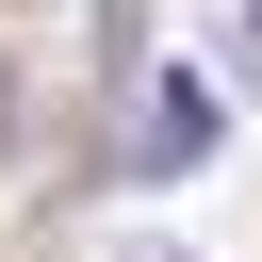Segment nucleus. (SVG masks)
<instances>
[{
  "mask_svg": "<svg viewBox=\"0 0 262 262\" xmlns=\"http://www.w3.org/2000/svg\"><path fill=\"white\" fill-rule=\"evenodd\" d=\"M98 66H115V82H147V0H98Z\"/></svg>",
  "mask_w": 262,
  "mask_h": 262,
  "instance_id": "obj_2",
  "label": "nucleus"
},
{
  "mask_svg": "<svg viewBox=\"0 0 262 262\" xmlns=\"http://www.w3.org/2000/svg\"><path fill=\"white\" fill-rule=\"evenodd\" d=\"M246 49H262V0H246Z\"/></svg>",
  "mask_w": 262,
  "mask_h": 262,
  "instance_id": "obj_4",
  "label": "nucleus"
},
{
  "mask_svg": "<svg viewBox=\"0 0 262 262\" xmlns=\"http://www.w3.org/2000/svg\"><path fill=\"white\" fill-rule=\"evenodd\" d=\"M0 147H16V49H0Z\"/></svg>",
  "mask_w": 262,
  "mask_h": 262,
  "instance_id": "obj_3",
  "label": "nucleus"
},
{
  "mask_svg": "<svg viewBox=\"0 0 262 262\" xmlns=\"http://www.w3.org/2000/svg\"><path fill=\"white\" fill-rule=\"evenodd\" d=\"M229 147V98L196 82V66H147V131H131V180H196Z\"/></svg>",
  "mask_w": 262,
  "mask_h": 262,
  "instance_id": "obj_1",
  "label": "nucleus"
}]
</instances>
